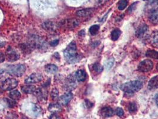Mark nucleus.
Wrapping results in <instances>:
<instances>
[{"mask_svg":"<svg viewBox=\"0 0 158 119\" xmlns=\"http://www.w3.org/2000/svg\"><path fill=\"white\" fill-rule=\"evenodd\" d=\"M64 57L69 63H75L80 60V57L77 53L76 44L71 42L64 51Z\"/></svg>","mask_w":158,"mask_h":119,"instance_id":"obj_1","label":"nucleus"},{"mask_svg":"<svg viewBox=\"0 0 158 119\" xmlns=\"http://www.w3.org/2000/svg\"><path fill=\"white\" fill-rule=\"evenodd\" d=\"M143 88V83L139 81H133L123 83L121 86V89L127 95L134 94L139 91Z\"/></svg>","mask_w":158,"mask_h":119,"instance_id":"obj_2","label":"nucleus"},{"mask_svg":"<svg viewBox=\"0 0 158 119\" xmlns=\"http://www.w3.org/2000/svg\"><path fill=\"white\" fill-rule=\"evenodd\" d=\"M26 70V67L23 65H16L9 66L7 69V73L11 75L21 77L24 75Z\"/></svg>","mask_w":158,"mask_h":119,"instance_id":"obj_3","label":"nucleus"},{"mask_svg":"<svg viewBox=\"0 0 158 119\" xmlns=\"http://www.w3.org/2000/svg\"><path fill=\"white\" fill-rule=\"evenodd\" d=\"M80 23V22L77 19H68L61 21L59 26L66 29L71 30L77 27Z\"/></svg>","mask_w":158,"mask_h":119,"instance_id":"obj_4","label":"nucleus"},{"mask_svg":"<svg viewBox=\"0 0 158 119\" xmlns=\"http://www.w3.org/2000/svg\"><path fill=\"white\" fill-rule=\"evenodd\" d=\"M5 57L8 62L13 63L17 61L20 58V56L19 53L16 50H15L11 46H9L6 49Z\"/></svg>","mask_w":158,"mask_h":119,"instance_id":"obj_5","label":"nucleus"},{"mask_svg":"<svg viewBox=\"0 0 158 119\" xmlns=\"http://www.w3.org/2000/svg\"><path fill=\"white\" fill-rule=\"evenodd\" d=\"M153 68V63L150 60H144L141 62L138 65L137 69L139 72L142 73H146L151 71Z\"/></svg>","mask_w":158,"mask_h":119,"instance_id":"obj_6","label":"nucleus"},{"mask_svg":"<svg viewBox=\"0 0 158 119\" xmlns=\"http://www.w3.org/2000/svg\"><path fill=\"white\" fill-rule=\"evenodd\" d=\"M18 81L13 78H8L4 81L2 85L3 91H11L18 85Z\"/></svg>","mask_w":158,"mask_h":119,"instance_id":"obj_7","label":"nucleus"},{"mask_svg":"<svg viewBox=\"0 0 158 119\" xmlns=\"http://www.w3.org/2000/svg\"><path fill=\"white\" fill-rule=\"evenodd\" d=\"M43 79V76L40 73H32L26 80L25 83L27 84L36 83L41 82Z\"/></svg>","mask_w":158,"mask_h":119,"instance_id":"obj_8","label":"nucleus"},{"mask_svg":"<svg viewBox=\"0 0 158 119\" xmlns=\"http://www.w3.org/2000/svg\"><path fill=\"white\" fill-rule=\"evenodd\" d=\"M148 31H149V28L147 25L146 24H143L140 25L136 30V36L137 38H142L146 35Z\"/></svg>","mask_w":158,"mask_h":119,"instance_id":"obj_9","label":"nucleus"},{"mask_svg":"<svg viewBox=\"0 0 158 119\" xmlns=\"http://www.w3.org/2000/svg\"><path fill=\"white\" fill-rule=\"evenodd\" d=\"M100 113L102 117L107 118L113 116L115 114V111L113 108L110 107H104L101 109Z\"/></svg>","mask_w":158,"mask_h":119,"instance_id":"obj_10","label":"nucleus"},{"mask_svg":"<svg viewBox=\"0 0 158 119\" xmlns=\"http://www.w3.org/2000/svg\"><path fill=\"white\" fill-rule=\"evenodd\" d=\"M149 19L153 24H158V8L152 9L149 13Z\"/></svg>","mask_w":158,"mask_h":119,"instance_id":"obj_11","label":"nucleus"},{"mask_svg":"<svg viewBox=\"0 0 158 119\" xmlns=\"http://www.w3.org/2000/svg\"><path fill=\"white\" fill-rule=\"evenodd\" d=\"M72 97H73V95L72 93L71 92L65 93V94L62 95L60 98H59V104L63 105H66L72 99Z\"/></svg>","mask_w":158,"mask_h":119,"instance_id":"obj_12","label":"nucleus"},{"mask_svg":"<svg viewBox=\"0 0 158 119\" xmlns=\"http://www.w3.org/2000/svg\"><path fill=\"white\" fill-rule=\"evenodd\" d=\"M147 88L150 91L156 90L158 88V75L154 76L151 78L149 82Z\"/></svg>","mask_w":158,"mask_h":119,"instance_id":"obj_13","label":"nucleus"},{"mask_svg":"<svg viewBox=\"0 0 158 119\" xmlns=\"http://www.w3.org/2000/svg\"><path fill=\"white\" fill-rule=\"evenodd\" d=\"M94 11V9L89 8V9H85L80 10H78L76 12V15L78 17H85L87 16H90Z\"/></svg>","mask_w":158,"mask_h":119,"instance_id":"obj_14","label":"nucleus"},{"mask_svg":"<svg viewBox=\"0 0 158 119\" xmlns=\"http://www.w3.org/2000/svg\"><path fill=\"white\" fill-rule=\"evenodd\" d=\"M42 27L48 32H54L57 29V26L55 23L51 21H46L42 23Z\"/></svg>","mask_w":158,"mask_h":119,"instance_id":"obj_15","label":"nucleus"},{"mask_svg":"<svg viewBox=\"0 0 158 119\" xmlns=\"http://www.w3.org/2000/svg\"><path fill=\"white\" fill-rule=\"evenodd\" d=\"M75 77L77 81L82 82L86 81L87 78V74L83 70H78V71L76 72Z\"/></svg>","mask_w":158,"mask_h":119,"instance_id":"obj_16","label":"nucleus"},{"mask_svg":"<svg viewBox=\"0 0 158 119\" xmlns=\"http://www.w3.org/2000/svg\"><path fill=\"white\" fill-rule=\"evenodd\" d=\"M20 51L24 54H30L33 49V47L29 44H22L19 45Z\"/></svg>","mask_w":158,"mask_h":119,"instance_id":"obj_17","label":"nucleus"},{"mask_svg":"<svg viewBox=\"0 0 158 119\" xmlns=\"http://www.w3.org/2000/svg\"><path fill=\"white\" fill-rule=\"evenodd\" d=\"M36 88L34 85L28 84L22 87V91L25 94H34Z\"/></svg>","mask_w":158,"mask_h":119,"instance_id":"obj_18","label":"nucleus"},{"mask_svg":"<svg viewBox=\"0 0 158 119\" xmlns=\"http://www.w3.org/2000/svg\"><path fill=\"white\" fill-rule=\"evenodd\" d=\"M48 110L52 113H57L62 110L61 106L59 104L53 103L51 104L48 107Z\"/></svg>","mask_w":158,"mask_h":119,"instance_id":"obj_19","label":"nucleus"},{"mask_svg":"<svg viewBox=\"0 0 158 119\" xmlns=\"http://www.w3.org/2000/svg\"><path fill=\"white\" fill-rule=\"evenodd\" d=\"M58 67L54 65L49 64L45 66V70L46 72L49 74H55L58 72Z\"/></svg>","mask_w":158,"mask_h":119,"instance_id":"obj_20","label":"nucleus"},{"mask_svg":"<svg viewBox=\"0 0 158 119\" xmlns=\"http://www.w3.org/2000/svg\"><path fill=\"white\" fill-rule=\"evenodd\" d=\"M146 56L153 59H158V51L153 49H148L146 52Z\"/></svg>","mask_w":158,"mask_h":119,"instance_id":"obj_21","label":"nucleus"},{"mask_svg":"<svg viewBox=\"0 0 158 119\" xmlns=\"http://www.w3.org/2000/svg\"><path fill=\"white\" fill-rule=\"evenodd\" d=\"M115 62L114 58L110 57L108 60H107L105 63V67L107 70H109L114 66Z\"/></svg>","mask_w":158,"mask_h":119,"instance_id":"obj_22","label":"nucleus"},{"mask_svg":"<svg viewBox=\"0 0 158 119\" xmlns=\"http://www.w3.org/2000/svg\"><path fill=\"white\" fill-rule=\"evenodd\" d=\"M121 32L119 29H115L113 30L111 32V39L114 41L118 40V38H120V35H121Z\"/></svg>","mask_w":158,"mask_h":119,"instance_id":"obj_23","label":"nucleus"},{"mask_svg":"<svg viewBox=\"0 0 158 119\" xmlns=\"http://www.w3.org/2000/svg\"><path fill=\"white\" fill-rule=\"evenodd\" d=\"M9 96L11 98V99H12L13 100H17L21 98V94L20 93L19 91L15 90V91H12L10 93Z\"/></svg>","mask_w":158,"mask_h":119,"instance_id":"obj_24","label":"nucleus"},{"mask_svg":"<svg viewBox=\"0 0 158 119\" xmlns=\"http://www.w3.org/2000/svg\"><path fill=\"white\" fill-rule=\"evenodd\" d=\"M128 111L131 113H134L137 112L138 110V107H137L136 103L134 102H130L128 105Z\"/></svg>","mask_w":158,"mask_h":119,"instance_id":"obj_25","label":"nucleus"},{"mask_svg":"<svg viewBox=\"0 0 158 119\" xmlns=\"http://www.w3.org/2000/svg\"><path fill=\"white\" fill-rule=\"evenodd\" d=\"M99 29H100L99 25H93L89 28V32H90L91 35L95 36L98 33Z\"/></svg>","mask_w":158,"mask_h":119,"instance_id":"obj_26","label":"nucleus"},{"mask_svg":"<svg viewBox=\"0 0 158 119\" xmlns=\"http://www.w3.org/2000/svg\"><path fill=\"white\" fill-rule=\"evenodd\" d=\"M51 98L54 101L59 99V91L57 88H54L52 89L51 92Z\"/></svg>","mask_w":158,"mask_h":119,"instance_id":"obj_27","label":"nucleus"},{"mask_svg":"<svg viewBox=\"0 0 158 119\" xmlns=\"http://www.w3.org/2000/svg\"><path fill=\"white\" fill-rule=\"evenodd\" d=\"M92 67L93 70L98 73H101L104 70V67L99 63H95L93 64Z\"/></svg>","mask_w":158,"mask_h":119,"instance_id":"obj_28","label":"nucleus"},{"mask_svg":"<svg viewBox=\"0 0 158 119\" xmlns=\"http://www.w3.org/2000/svg\"><path fill=\"white\" fill-rule=\"evenodd\" d=\"M151 43L154 46L158 47V32H155L151 36Z\"/></svg>","mask_w":158,"mask_h":119,"instance_id":"obj_29","label":"nucleus"},{"mask_svg":"<svg viewBox=\"0 0 158 119\" xmlns=\"http://www.w3.org/2000/svg\"><path fill=\"white\" fill-rule=\"evenodd\" d=\"M128 6V1L127 0H122V1H120L118 6V9L119 10L122 11L123 10H124Z\"/></svg>","mask_w":158,"mask_h":119,"instance_id":"obj_30","label":"nucleus"},{"mask_svg":"<svg viewBox=\"0 0 158 119\" xmlns=\"http://www.w3.org/2000/svg\"><path fill=\"white\" fill-rule=\"evenodd\" d=\"M32 110L34 112V114L36 115H38L41 113V107L38 105H34L32 108Z\"/></svg>","mask_w":158,"mask_h":119,"instance_id":"obj_31","label":"nucleus"},{"mask_svg":"<svg viewBox=\"0 0 158 119\" xmlns=\"http://www.w3.org/2000/svg\"><path fill=\"white\" fill-rule=\"evenodd\" d=\"M6 101H7V103L8 104V106L10 108H13L16 106V102L15 101V100H13V99H8L7 98L6 99Z\"/></svg>","mask_w":158,"mask_h":119,"instance_id":"obj_32","label":"nucleus"},{"mask_svg":"<svg viewBox=\"0 0 158 119\" xmlns=\"http://www.w3.org/2000/svg\"><path fill=\"white\" fill-rule=\"evenodd\" d=\"M115 113L119 117H122L124 115V110H122V108H120V107H117L115 110Z\"/></svg>","mask_w":158,"mask_h":119,"instance_id":"obj_33","label":"nucleus"},{"mask_svg":"<svg viewBox=\"0 0 158 119\" xmlns=\"http://www.w3.org/2000/svg\"><path fill=\"white\" fill-rule=\"evenodd\" d=\"M137 4H138V2H135V3H134L133 4H132L130 6V7L128 8V13H133V12L136 10Z\"/></svg>","mask_w":158,"mask_h":119,"instance_id":"obj_34","label":"nucleus"},{"mask_svg":"<svg viewBox=\"0 0 158 119\" xmlns=\"http://www.w3.org/2000/svg\"><path fill=\"white\" fill-rule=\"evenodd\" d=\"M85 105L88 108H91L93 106V103L89 99H86L85 100Z\"/></svg>","mask_w":158,"mask_h":119,"instance_id":"obj_35","label":"nucleus"},{"mask_svg":"<svg viewBox=\"0 0 158 119\" xmlns=\"http://www.w3.org/2000/svg\"><path fill=\"white\" fill-rule=\"evenodd\" d=\"M49 119H61V118L57 113H52L50 115Z\"/></svg>","mask_w":158,"mask_h":119,"instance_id":"obj_36","label":"nucleus"},{"mask_svg":"<svg viewBox=\"0 0 158 119\" xmlns=\"http://www.w3.org/2000/svg\"><path fill=\"white\" fill-rule=\"evenodd\" d=\"M5 58H6L5 55L3 53L0 52V63L4 62L5 60Z\"/></svg>","mask_w":158,"mask_h":119,"instance_id":"obj_37","label":"nucleus"},{"mask_svg":"<svg viewBox=\"0 0 158 119\" xmlns=\"http://www.w3.org/2000/svg\"><path fill=\"white\" fill-rule=\"evenodd\" d=\"M59 43V40H54V41H52L51 43H50V45L52 46H57Z\"/></svg>","mask_w":158,"mask_h":119,"instance_id":"obj_38","label":"nucleus"},{"mask_svg":"<svg viewBox=\"0 0 158 119\" xmlns=\"http://www.w3.org/2000/svg\"><path fill=\"white\" fill-rule=\"evenodd\" d=\"M108 1H109V0H99L98 3H99V5H101L102 6V5H104L105 3H107Z\"/></svg>","mask_w":158,"mask_h":119,"instance_id":"obj_39","label":"nucleus"},{"mask_svg":"<svg viewBox=\"0 0 158 119\" xmlns=\"http://www.w3.org/2000/svg\"><path fill=\"white\" fill-rule=\"evenodd\" d=\"M154 99V101H155L156 105L158 107V93L155 95Z\"/></svg>","mask_w":158,"mask_h":119,"instance_id":"obj_40","label":"nucleus"},{"mask_svg":"<svg viewBox=\"0 0 158 119\" xmlns=\"http://www.w3.org/2000/svg\"><path fill=\"white\" fill-rule=\"evenodd\" d=\"M78 35H80V36H84L85 35V32L84 30H81L80 32L78 33Z\"/></svg>","mask_w":158,"mask_h":119,"instance_id":"obj_41","label":"nucleus"},{"mask_svg":"<svg viewBox=\"0 0 158 119\" xmlns=\"http://www.w3.org/2000/svg\"><path fill=\"white\" fill-rule=\"evenodd\" d=\"M143 1L147 3H154L156 1V0H143Z\"/></svg>","mask_w":158,"mask_h":119,"instance_id":"obj_42","label":"nucleus"},{"mask_svg":"<svg viewBox=\"0 0 158 119\" xmlns=\"http://www.w3.org/2000/svg\"><path fill=\"white\" fill-rule=\"evenodd\" d=\"M4 44H5L4 42H3L1 41H0V48L3 47L4 46Z\"/></svg>","mask_w":158,"mask_h":119,"instance_id":"obj_43","label":"nucleus"},{"mask_svg":"<svg viewBox=\"0 0 158 119\" xmlns=\"http://www.w3.org/2000/svg\"><path fill=\"white\" fill-rule=\"evenodd\" d=\"M4 72H5V70L4 69H0V75L3 74L4 73Z\"/></svg>","mask_w":158,"mask_h":119,"instance_id":"obj_44","label":"nucleus"},{"mask_svg":"<svg viewBox=\"0 0 158 119\" xmlns=\"http://www.w3.org/2000/svg\"><path fill=\"white\" fill-rule=\"evenodd\" d=\"M3 89L2 88H0V94H2V93H3Z\"/></svg>","mask_w":158,"mask_h":119,"instance_id":"obj_45","label":"nucleus"}]
</instances>
